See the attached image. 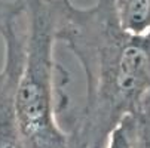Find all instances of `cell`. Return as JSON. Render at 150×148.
I'll return each instance as SVG.
<instances>
[{"label":"cell","mask_w":150,"mask_h":148,"mask_svg":"<svg viewBox=\"0 0 150 148\" xmlns=\"http://www.w3.org/2000/svg\"><path fill=\"white\" fill-rule=\"evenodd\" d=\"M57 41L77 59L83 95L66 133L70 148H105L119 121L150 99V33L132 34L112 0L79 8L59 0Z\"/></svg>","instance_id":"cell-1"},{"label":"cell","mask_w":150,"mask_h":148,"mask_svg":"<svg viewBox=\"0 0 150 148\" xmlns=\"http://www.w3.org/2000/svg\"><path fill=\"white\" fill-rule=\"evenodd\" d=\"M0 30L5 61L15 68L13 105L25 148H70L55 116L54 48L59 0H18Z\"/></svg>","instance_id":"cell-2"},{"label":"cell","mask_w":150,"mask_h":148,"mask_svg":"<svg viewBox=\"0 0 150 148\" xmlns=\"http://www.w3.org/2000/svg\"><path fill=\"white\" fill-rule=\"evenodd\" d=\"M5 79L0 88V148H25L15 114V68L5 62L2 68Z\"/></svg>","instance_id":"cell-3"},{"label":"cell","mask_w":150,"mask_h":148,"mask_svg":"<svg viewBox=\"0 0 150 148\" xmlns=\"http://www.w3.org/2000/svg\"><path fill=\"white\" fill-rule=\"evenodd\" d=\"M120 25L132 34L150 33V0H112Z\"/></svg>","instance_id":"cell-4"},{"label":"cell","mask_w":150,"mask_h":148,"mask_svg":"<svg viewBox=\"0 0 150 148\" xmlns=\"http://www.w3.org/2000/svg\"><path fill=\"white\" fill-rule=\"evenodd\" d=\"M137 123L135 114L123 117L109 136L105 148H135Z\"/></svg>","instance_id":"cell-5"},{"label":"cell","mask_w":150,"mask_h":148,"mask_svg":"<svg viewBox=\"0 0 150 148\" xmlns=\"http://www.w3.org/2000/svg\"><path fill=\"white\" fill-rule=\"evenodd\" d=\"M21 3L18 0H0V30L8 22V19L19 9Z\"/></svg>","instance_id":"cell-6"},{"label":"cell","mask_w":150,"mask_h":148,"mask_svg":"<svg viewBox=\"0 0 150 148\" xmlns=\"http://www.w3.org/2000/svg\"><path fill=\"white\" fill-rule=\"evenodd\" d=\"M3 79H5V74H3L2 70H0V88H2V84H3Z\"/></svg>","instance_id":"cell-7"}]
</instances>
